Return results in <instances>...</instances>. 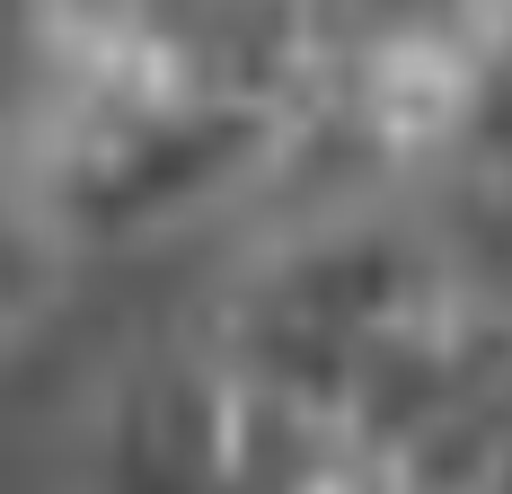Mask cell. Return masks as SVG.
Segmentation results:
<instances>
[{
  "label": "cell",
  "instance_id": "3",
  "mask_svg": "<svg viewBox=\"0 0 512 494\" xmlns=\"http://www.w3.org/2000/svg\"><path fill=\"white\" fill-rule=\"evenodd\" d=\"M256 397L195 336L124 362L89 406L80 494H256Z\"/></svg>",
  "mask_w": 512,
  "mask_h": 494
},
{
  "label": "cell",
  "instance_id": "2",
  "mask_svg": "<svg viewBox=\"0 0 512 494\" xmlns=\"http://www.w3.org/2000/svg\"><path fill=\"white\" fill-rule=\"evenodd\" d=\"M460 292L468 274L433 230H415L398 203H345V212H309L256 247L230 274L204 345L256 397H283L318 424H345L371 362L407 345Z\"/></svg>",
  "mask_w": 512,
  "mask_h": 494
},
{
  "label": "cell",
  "instance_id": "1",
  "mask_svg": "<svg viewBox=\"0 0 512 494\" xmlns=\"http://www.w3.org/2000/svg\"><path fill=\"white\" fill-rule=\"evenodd\" d=\"M292 150V115L212 98L151 53L45 36V80L18 124V159L62 247H133L265 186Z\"/></svg>",
  "mask_w": 512,
  "mask_h": 494
}]
</instances>
